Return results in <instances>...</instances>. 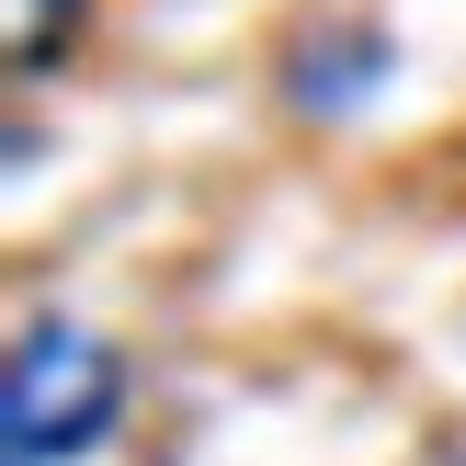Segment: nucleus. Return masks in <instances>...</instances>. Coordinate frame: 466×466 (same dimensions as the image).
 <instances>
[{
	"label": "nucleus",
	"mask_w": 466,
	"mask_h": 466,
	"mask_svg": "<svg viewBox=\"0 0 466 466\" xmlns=\"http://www.w3.org/2000/svg\"><path fill=\"white\" fill-rule=\"evenodd\" d=\"M68 35H80V0H12V68L23 80L46 57H68Z\"/></svg>",
	"instance_id": "f03ea898"
},
{
	"label": "nucleus",
	"mask_w": 466,
	"mask_h": 466,
	"mask_svg": "<svg viewBox=\"0 0 466 466\" xmlns=\"http://www.w3.org/2000/svg\"><path fill=\"white\" fill-rule=\"evenodd\" d=\"M126 421V364L80 319H23L12 376H0V455L12 466H80L103 432Z\"/></svg>",
	"instance_id": "f257e3e1"
}]
</instances>
